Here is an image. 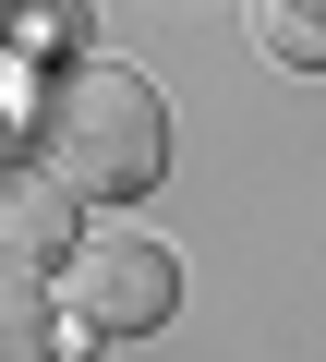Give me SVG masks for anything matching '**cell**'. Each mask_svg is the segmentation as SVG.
Returning a JSON list of instances; mask_svg holds the SVG:
<instances>
[{"instance_id": "obj_1", "label": "cell", "mask_w": 326, "mask_h": 362, "mask_svg": "<svg viewBox=\"0 0 326 362\" xmlns=\"http://www.w3.org/2000/svg\"><path fill=\"white\" fill-rule=\"evenodd\" d=\"M25 157L49 194L73 206H133L157 169H170V97L121 61H73L37 109H25Z\"/></svg>"}, {"instance_id": "obj_2", "label": "cell", "mask_w": 326, "mask_h": 362, "mask_svg": "<svg viewBox=\"0 0 326 362\" xmlns=\"http://www.w3.org/2000/svg\"><path fill=\"white\" fill-rule=\"evenodd\" d=\"M49 290H61L73 338H145V326L182 314V254L157 242V230H85Z\"/></svg>"}, {"instance_id": "obj_3", "label": "cell", "mask_w": 326, "mask_h": 362, "mask_svg": "<svg viewBox=\"0 0 326 362\" xmlns=\"http://www.w3.org/2000/svg\"><path fill=\"white\" fill-rule=\"evenodd\" d=\"M254 49L290 73H326V0H254Z\"/></svg>"}, {"instance_id": "obj_4", "label": "cell", "mask_w": 326, "mask_h": 362, "mask_svg": "<svg viewBox=\"0 0 326 362\" xmlns=\"http://www.w3.org/2000/svg\"><path fill=\"white\" fill-rule=\"evenodd\" d=\"M0 314H13V338H0V362H61V290H37L25 278V254H13V290H0Z\"/></svg>"}, {"instance_id": "obj_5", "label": "cell", "mask_w": 326, "mask_h": 362, "mask_svg": "<svg viewBox=\"0 0 326 362\" xmlns=\"http://www.w3.org/2000/svg\"><path fill=\"white\" fill-rule=\"evenodd\" d=\"M97 13H85V0H25V37H85Z\"/></svg>"}]
</instances>
